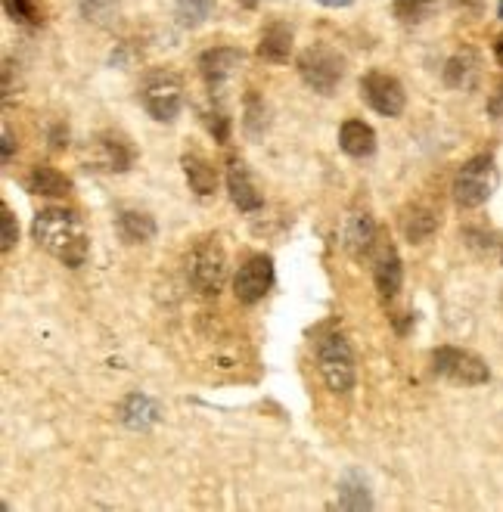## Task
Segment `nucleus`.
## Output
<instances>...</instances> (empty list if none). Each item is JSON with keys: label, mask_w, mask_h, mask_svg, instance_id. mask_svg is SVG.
<instances>
[{"label": "nucleus", "mask_w": 503, "mask_h": 512, "mask_svg": "<svg viewBox=\"0 0 503 512\" xmlns=\"http://www.w3.org/2000/svg\"><path fill=\"white\" fill-rule=\"evenodd\" d=\"M497 187V168L491 156H472L460 165L454 177V202L460 208H479L491 199Z\"/></svg>", "instance_id": "obj_6"}, {"label": "nucleus", "mask_w": 503, "mask_h": 512, "mask_svg": "<svg viewBox=\"0 0 503 512\" xmlns=\"http://www.w3.org/2000/svg\"><path fill=\"white\" fill-rule=\"evenodd\" d=\"M339 509H370L373 500L367 494V485H364V478L358 472H351L345 475V481L339 485Z\"/></svg>", "instance_id": "obj_23"}, {"label": "nucleus", "mask_w": 503, "mask_h": 512, "mask_svg": "<svg viewBox=\"0 0 503 512\" xmlns=\"http://www.w3.org/2000/svg\"><path fill=\"white\" fill-rule=\"evenodd\" d=\"M25 187H28V193H35V196L59 199V196L72 193V180L63 171H56L53 165H35L32 174H28V180H25Z\"/></svg>", "instance_id": "obj_17"}, {"label": "nucleus", "mask_w": 503, "mask_h": 512, "mask_svg": "<svg viewBox=\"0 0 503 512\" xmlns=\"http://www.w3.org/2000/svg\"><path fill=\"white\" fill-rule=\"evenodd\" d=\"M243 128L249 137H261L268 131V106L258 97V90H249L246 97V118H243Z\"/></svg>", "instance_id": "obj_24"}, {"label": "nucleus", "mask_w": 503, "mask_h": 512, "mask_svg": "<svg viewBox=\"0 0 503 512\" xmlns=\"http://www.w3.org/2000/svg\"><path fill=\"white\" fill-rule=\"evenodd\" d=\"M4 10L16 25H41L44 22L41 0H4Z\"/></svg>", "instance_id": "obj_25"}, {"label": "nucleus", "mask_w": 503, "mask_h": 512, "mask_svg": "<svg viewBox=\"0 0 503 512\" xmlns=\"http://www.w3.org/2000/svg\"><path fill=\"white\" fill-rule=\"evenodd\" d=\"M184 174H187V184L196 196H212L218 190V168L205 159L202 153H184L181 156Z\"/></svg>", "instance_id": "obj_16"}, {"label": "nucleus", "mask_w": 503, "mask_h": 512, "mask_svg": "<svg viewBox=\"0 0 503 512\" xmlns=\"http://www.w3.org/2000/svg\"><path fill=\"white\" fill-rule=\"evenodd\" d=\"M317 364H320L323 382H327V388L336 391V395H348L354 382H358V360H354V348L342 333H330L320 339Z\"/></svg>", "instance_id": "obj_3"}, {"label": "nucleus", "mask_w": 503, "mask_h": 512, "mask_svg": "<svg viewBox=\"0 0 503 512\" xmlns=\"http://www.w3.org/2000/svg\"><path fill=\"white\" fill-rule=\"evenodd\" d=\"M35 243L50 252L56 261H63L66 267H84L87 249H91V239H87L84 221L72 212V208H41L32 224Z\"/></svg>", "instance_id": "obj_1"}, {"label": "nucleus", "mask_w": 503, "mask_h": 512, "mask_svg": "<svg viewBox=\"0 0 503 512\" xmlns=\"http://www.w3.org/2000/svg\"><path fill=\"white\" fill-rule=\"evenodd\" d=\"M236 4L246 7V10H252V7H258V4H261V0H236Z\"/></svg>", "instance_id": "obj_35"}, {"label": "nucleus", "mask_w": 503, "mask_h": 512, "mask_svg": "<svg viewBox=\"0 0 503 512\" xmlns=\"http://www.w3.org/2000/svg\"><path fill=\"white\" fill-rule=\"evenodd\" d=\"M488 112H491L494 118H500V115H503V87H500L497 94L491 97V103H488Z\"/></svg>", "instance_id": "obj_32"}, {"label": "nucleus", "mask_w": 503, "mask_h": 512, "mask_svg": "<svg viewBox=\"0 0 503 512\" xmlns=\"http://www.w3.org/2000/svg\"><path fill=\"white\" fill-rule=\"evenodd\" d=\"M339 146L351 159H367L376 153V131L367 122H361V118H348L339 128Z\"/></svg>", "instance_id": "obj_15"}, {"label": "nucleus", "mask_w": 503, "mask_h": 512, "mask_svg": "<svg viewBox=\"0 0 503 512\" xmlns=\"http://www.w3.org/2000/svg\"><path fill=\"white\" fill-rule=\"evenodd\" d=\"M115 230H118V236H122V243L143 246L156 236V221L146 212H134V208H128V212H122L115 218Z\"/></svg>", "instance_id": "obj_18"}, {"label": "nucleus", "mask_w": 503, "mask_h": 512, "mask_svg": "<svg viewBox=\"0 0 503 512\" xmlns=\"http://www.w3.org/2000/svg\"><path fill=\"white\" fill-rule=\"evenodd\" d=\"M379 243V230H376V221L370 218V212H351L345 218V227H342V246L345 252H351V258H370L373 249Z\"/></svg>", "instance_id": "obj_12"}, {"label": "nucleus", "mask_w": 503, "mask_h": 512, "mask_svg": "<svg viewBox=\"0 0 503 512\" xmlns=\"http://www.w3.org/2000/svg\"><path fill=\"white\" fill-rule=\"evenodd\" d=\"M140 103L156 122H174L184 109V84L171 72H150L140 87Z\"/></svg>", "instance_id": "obj_7"}, {"label": "nucleus", "mask_w": 503, "mask_h": 512, "mask_svg": "<svg viewBox=\"0 0 503 512\" xmlns=\"http://www.w3.org/2000/svg\"><path fill=\"white\" fill-rule=\"evenodd\" d=\"M227 190H230V199H233L236 208H240V212H258V208L264 205V196L255 187V180H252L243 159H230L227 162Z\"/></svg>", "instance_id": "obj_13"}, {"label": "nucleus", "mask_w": 503, "mask_h": 512, "mask_svg": "<svg viewBox=\"0 0 503 512\" xmlns=\"http://www.w3.org/2000/svg\"><path fill=\"white\" fill-rule=\"evenodd\" d=\"M370 261H373V283H376L379 298L392 301L401 292V286H404V264H401L398 249L389 243V239L379 236V243H376Z\"/></svg>", "instance_id": "obj_10"}, {"label": "nucleus", "mask_w": 503, "mask_h": 512, "mask_svg": "<svg viewBox=\"0 0 503 512\" xmlns=\"http://www.w3.org/2000/svg\"><path fill=\"white\" fill-rule=\"evenodd\" d=\"M4 212V236H0V252H13V246H16V239H19V227H16V215H13V208L10 205H4L0 208Z\"/></svg>", "instance_id": "obj_29"}, {"label": "nucleus", "mask_w": 503, "mask_h": 512, "mask_svg": "<svg viewBox=\"0 0 503 512\" xmlns=\"http://www.w3.org/2000/svg\"><path fill=\"white\" fill-rule=\"evenodd\" d=\"M187 277H190V286L205 298H212L224 289L227 255L218 239H202V243L193 249V255L187 261Z\"/></svg>", "instance_id": "obj_5"}, {"label": "nucleus", "mask_w": 503, "mask_h": 512, "mask_svg": "<svg viewBox=\"0 0 503 512\" xmlns=\"http://www.w3.org/2000/svg\"><path fill=\"white\" fill-rule=\"evenodd\" d=\"M320 7H330V10H342V7H351L354 0H317Z\"/></svg>", "instance_id": "obj_33"}, {"label": "nucleus", "mask_w": 503, "mask_h": 512, "mask_svg": "<svg viewBox=\"0 0 503 512\" xmlns=\"http://www.w3.org/2000/svg\"><path fill=\"white\" fill-rule=\"evenodd\" d=\"M243 50L240 47H209L202 56H199V75H202V81L209 84V90H212V97L218 94V87L227 81V78H233V72L243 66Z\"/></svg>", "instance_id": "obj_11"}, {"label": "nucleus", "mask_w": 503, "mask_h": 512, "mask_svg": "<svg viewBox=\"0 0 503 512\" xmlns=\"http://www.w3.org/2000/svg\"><path fill=\"white\" fill-rule=\"evenodd\" d=\"M212 10H215L212 0H177V16H181V25H187V28L202 25L212 16Z\"/></svg>", "instance_id": "obj_26"}, {"label": "nucleus", "mask_w": 503, "mask_h": 512, "mask_svg": "<svg viewBox=\"0 0 503 512\" xmlns=\"http://www.w3.org/2000/svg\"><path fill=\"white\" fill-rule=\"evenodd\" d=\"M432 4L435 0H395V16L404 25H417L432 13Z\"/></svg>", "instance_id": "obj_28"}, {"label": "nucleus", "mask_w": 503, "mask_h": 512, "mask_svg": "<svg viewBox=\"0 0 503 512\" xmlns=\"http://www.w3.org/2000/svg\"><path fill=\"white\" fill-rule=\"evenodd\" d=\"M476 78H479V59H476V53H457V56L448 59V66H445L448 87L466 90V87L476 84Z\"/></svg>", "instance_id": "obj_21"}, {"label": "nucleus", "mask_w": 503, "mask_h": 512, "mask_svg": "<svg viewBox=\"0 0 503 512\" xmlns=\"http://www.w3.org/2000/svg\"><path fill=\"white\" fill-rule=\"evenodd\" d=\"M103 4H115V0H81V10H84V16L87 19H97L100 22V16H103Z\"/></svg>", "instance_id": "obj_30"}, {"label": "nucleus", "mask_w": 503, "mask_h": 512, "mask_svg": "<svg viewBox=\"0 0 503 512\" xmlns=\"http://www.w3.org/2000/svg\"><path fill=\"white\" fill-rule=\"evenodd\" d=\"M361 97L373 112L386 115V118H398L407 106V94H404L401 81L389 72H379V69H373L361 78Z\"/></svg>", "instance_id": "obj_8"}, {"label": "nucleus", "mask_w": 503, "mask_h": 512, "mask_svg": "<svg viewBox=\"0 0 503 512\" xmlns=\"http://www.w3.org/2000/svg\"><path fill=\"white\" fill-rule=\"evenodd\" d=\"M401 230H404V236L410 239L413 246H420V243H426V239H432V236H435V230H438V218L429 212V208L413 205V208H407L404 218H401Z\"/></svg>", "instance_id": "obj_20"}, {"label": "nucleus", "mask_w": 503, "mask_h": 512, "mask_svg": "<svg viewBox=\"0 0 503 512\" xmlns=\"http://www.w3.org/2000/svg\"><path fill=\"white\" fill-rule=\"evenodd\" d=\"M432 373L466 388L485 385L491 379V370L479 354H472L466 348H454V345H441L432 351Z\"/></svg>", "instance_id": "obj_4"}, {"label": "nucleus", "mask_w": 503, "mask_h": 512, "mask_svg": "<svg viewBox=\"0 0 503 512\" xmlns=\"http://www.w3.org/2000/svg\"><path fill=\"white\" fill-rule=\"evenodd\" d=\"M497 16L503 19V0H500V4H497Z\"/></svg>", "instance_id": "obj_36"}, {"label": "nucleus", "mask_w": 503, "mask_h": 512, "mask_svg": "<svg viewBox=\"0 0 503 512\" xmlns=\"http://www.w3.org/2000/svg\"><path fill=\"white\" fill-rule=\"evenodd\" d=\"M494 56H497V63L503 66V35L497 38V44H494Z\"/></svg>", "instance_id": "obj_34"}, {"label": "nucleus", "mask_w": 503, "mask_h": 512, "mask_svg": "<svg viewBox=\"0 0 503 512\" xmlns=\"http://www.w3.org/2000/svg\"><path fill=\"white\" fill-rule=\"evenodd\" d=\"M274 286V258L271 255H252L236 270L233 292L243 305H258V301Z\"/></svg>", "instance_id": "obj_9"}, {"label": "nucleus", "mask_w": 503, "mask_h": 512, "mask_svg": "<svg viewBox=\"0 0 503 512\" xmlns=\"http://www.w3.org/2000/svg\"><path fill=\"white\" fill-rule=\"evenodd\" d=\"M13 153H16V140H13V131L4 125V162H10Z\"/></svg>", "instance_id": "obj_31"}, {"label": "nucleus", "mask_w": 503, "mask_h": 512, "mask_svg": "<svg viewBox=\"0 0 503 512\" xmlns=\"http://www.w3.org/2000/svg\"><path fill=\"white\" fill-rule=\"evenodd\" d=\"M295 69H299L302 81L320 97H333L336 87L345 78V56L327 44H311L295 59Z\"/></svg>", "instance_id": "obj_2"}, {"label": "nucleus", "mask_w": 503, "mask_h": 512, "mask_svg": "<svg viewBox=\"0 0 503 512\" xmlns=\"http://www.w3.org/2000/svg\"><path fill=\"white\" fill-rule=\"evenodd\" d=\"M156 419H159V407L146 395H131L122 404V423L131 429H146V426H153Z\"/></svg>", "instance_id": "obj_22"}, {"label": "nucleus", "mask_w": 503, "mask_h": 512, "mask_svg": "<svg viewBox=\"0 0 503 512\" xmlns=\"http://www.w3.org/2000/svg\"><path fill=\"white\" fill-rule=\"evenodd\" d=\"M292 41H295L292 28L286 22H271L258 38V56L264 59V63L283 66V63H289V56H292Z\"/></svg>", "instance_id": "obj_14"}, {"label": "nucleus", "mask_w": 503, "mask_h": 512, "mask_svg": "<svg viewBox=\"0 0 503 512\" xmlns=\"http://www.w3.org/2000/svg\"><path fill=\"white\" fill-rule=\"evenodd\" d=\"M97 149H100V168L103 171H128L134 162V149L128 146V140H122L112 131L97 137Z\"/></svg>", "instance_id": "obj_19"}, {"label": "nucleus", "mask_w": 503, "mask_h": 512, "mask_svg": "<svg viewBox=\"0 0 503 512\" xmlns=\"http://www.w3.org/2000/svg\"><path fill=\"white\" fill-rule=\"evenodd\" d=\"M202 125L209 128V134H212L218 143H227V140H230V115H227L224 106L202 109Z\"/></svg>", "instance_id": "obj_27"}]
</instances>
